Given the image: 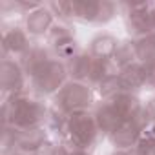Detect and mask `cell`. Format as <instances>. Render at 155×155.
Instances as JSON below:
<instances>
[{"label":"cell","mask_w":155,"mask_h":155,"mask_svg":"<svg viewBox=\"0 0 155 155\" xmlns=\"http://www.w3.org/2000/svg\"><path fill=\"white\" fill-rule=\"evenodd\" d=\"M49 102L29 90L2 101V126L15 130H31L46 124Z\"/></svg>","instance_id":"cell-1"},{"label":"cell","mask_w":155,"mask_h":155,"mask_svg":"<svg viewBox=\"0 0 155 155\" xmlns=\"http://www.w3.org/2000/svg\"><path fill=\"white\" fill-rule=\"evenodd\" d=\"M49 102L66 115H73L79 111H91L97 104V93L86 82L68 81Z\"/></svg>","instance_id":"cell-2"},{"label":"cell","mask_w":155,"mask_h":155,"mask_svg":"<svg viewBox=\"0 0 155 155\" xmlns=\"http://www.w3.org/2000/svg\"><path fill=\"white\" fill-rule=\"evenodd\" d=\"M68 81H69V73H68L66 62L55 57L29 79L28 90L42 99H48V97L53 99Z\"/></svg>","instance_id":"cell-3"},{"label":"cell","mask_w":155,"mask_h":155,"mask_svg":"<svg viewBox=\"0 0 155 155\" xmlns=\"http://www.w3.org/2000/svg\"><path fill=\"white\" fill-rule=\"evenodd\" d=\"M119 15L124 18V28L130 38L137 40L153 33V20H151V8L153 2H117Z\"/></svg>","instance_id":"cell-4"},{"label":"cell","mask_w":155,"mask_h":155,"mask_svg":"<svg viewBox=\"0 0 155 155\" xmlns=\"http://www.w3.org/2000/svg\"><path fill=\"white\" fill-rule=\"evenodd\" d=\"M119 15L111 0H73V22L88 26H106Z\"/></svg>","instance_id":"cell-5"},{"label":"cell","mask_w":155,"mask_h":155,"mask_svg":"<svg viewBox=\"0 0 155 155\" xmlns=\"http://www.w3.org/2000/svg\"><path fill=\"white\" fill-rule=\"evenodd\" d=\"M101 131L91 111H79V113H73L69 115L68 120V140L79 144L86 150H93L95 144L101 139Z\"/></svg>","instance_id":"cell-6"},{"label":"cell","mask_w":155,"mask_h":155,"mask_svg":"<svg viewBox=\"0 0 155 155\" xmlns=\"http://www.w3.org/2000/svg\"><path fill=\"white\" fill-rule=\"evenodd\" d=\"M28 86H29V79L24 73L20 62L13 60V58H2V62H0V91H2V101L28 91Z\"/></svg>","instance_id":"cell-7"},{"label":"cell","mask_w":155,"mask_h":155,"mask_svg":"<svg viewBox=\"0 0 155 155\" xmlns=\"http://www.w3.org/2000/svg\"><path fill=\"white\" fill-rule=\"evenodd\" d=\"M33 44V38L28 35L24 26L2 22V58L18 60Z\"/></svg>","instance_id":"cell-8"},{"label":"cell","mask_w":155,"mask_h":155,"mask_svg":"<svg viewBox=\"0 0 155 155\" xmlns=\"http://www.w3.org/2000/svg\"><path fill=\"white\" fill-rule=\"evenodd\" d=\"M49 140H51V135L46 130V126L31 128V130H17V142H15L13 153L18 151V153H26V155H35Z\"/></svg>","instance_id":"cell-9"},{"label":"cell","mask_w":155,"mask_h":155,"mask_svg":"<svg viewBox=\"0 0 155 155\" xmlns=\"http://www.w3.org/2000/svg\"><path fill=\"white\" fill-rule=\"evenodd\" d=\"M55 22H57V18L46 4L37 8L35 11L24 15V29L28 31V35L31 38H40V37L46 38V35L49 33V29L53 28Z\"/></svg>","instance_id":"cell-10"},{"label":"cell","mask_w":155,"mask_h":155,"mask_svg":"<svg viewBox=\"0 0 155 155\" xmlns=\"http://www.w3.org/2000/svg\"><path fill=\"white\" fill-rule=\"evenodd\" d=\"M51 58H55L53 55V49L48 46V44H40V42H33L31 48L18 58L24 73L28 75V79H31V77L40 69L44 68Z\"/></svg>","instance_id":"cell-11"},{"label":"cell","mask_w":155,"mask_h":155,"mask_svg":"<svg viewBox=\"0 0 155 155\" xmlns=\"http://www.w3.org/2000/svg\"><path fill=\"white\" fill-rule=\"evenodd\" d=\"M93 115H95V120H97V126L102 137H110L124 122L110 101H97L93 108Z\"/></svg>","instance_id":"cell-12"},{"label":"cell","mask_w":155,"mask_h":155,"mask_svg":"<svg viewBox=\"0 0 155 155\" xmlns=\"http://www.w3.org/2000/svg\"><path fill=\"white\" fill-rule=\"evenodd\" d=\"M140 137H142V128L135 120H128V122H122L117 128V131H113L108 139L115 150L131 151Z\"/></svg>","instance_id":"cell-13"},{"label":"cell","mask_w":155,"mask_h":155,"mask_svg":"<svg viewBox=\"0 0 155 155\" xmlns=\"http://www.w3.org/2000/svg\"><path fill=\"white\" fill-rule=\"evenodd\" d=\"M120 38H117L113 33H108V31H101L97 35H93L88 42V53L97 58V60H102V58H113L115 51H117V46H119Z\"/></svg>","instance_id":"cell-14"},{"label":"cell","mask_w":155,"mask_h":155,"mask_svg":"<svg viewBox=\"0 0 155 155\" xmlns=\"http://www.w3.org/2000/svg\"><path fill=\"white\" fill-rule=\"evenodd\" d=\"M110 102L113 104V108L117 110V113L122 117L124 122L135 120V119L140 115L142 108H144V102L140 101V97H139L137 93H128V91H120V93H119L117 97H113Z\"/></svg>","instance_id":"cell-15"},{"label":"cell","mask_w":155,"mask_h":155,"mask_svg":"<svg viewBox=\"0 0 155 155\" xmlns=\"http://www.w3.org/2000/svg\"><path fill=\"white\" fill-rule=\"evenodd\" d=\"M93 64H95V58L88 53V49H81L73 58H69L66 62L68 73H69V81L86 82L88 84L90 75H91V69H93Z\"/></svg>","instance_id":"cell-16"},{"label":"cell","mask_w":155,"mask_h":155,"mask_svg":"<svg viewBox=\"0 0 155 155\" xmlns=\"http://www.w3.org/2000/svg\"><path fill=\"white\" fill-rule=\"evenodd\" d=\"M119 79H120V84H122V91L137 93L139 95V91L144 90V84H146V69H144V64L135 62L131 66L122 68L120 73H119Z\"/></svg>","instance_id":"cell-17"},{"label":"cell","mask_w":155,"mask_h":155,"mask_svg":"<svg viewBox=\"0 0 155 155\" xmlns=\"http://www.w3.org/2000/svg\"><path fill=\"white\" fill-rule=\"evenodd\" d=\"M68 120H69V115H66L64 111H60L58 108H55L49 102L48 115H46V124L44 126L49 131L51 139H55V140L68 139Z\"/></svg>","instance_id":"cell-18"},{"label":"cell","mask_w":155,"mask_h":155,"mask_svg":"<svg viewBox=\"0 0 155 155\" xmlns=\"http://www.w3.org/2000/svg\"><path fill=\"white\" fill-rule=\"evenodd\" d=\"M77 38V31H75V24L73 22H62V20H57L53 24V28L49 29V33L46 35V44L53 49V48H58L69 40H75Z\"/></svg>","instance_id":"cell-19"},{"label":"cell","mask_w":155,"mask_h":155,"mask_svg":"<svg viewBox=\"0 0 155 155\" xmlns=\"http://www.w3.org/2000/svg\"><path fill=\"white\" fill-rule=\"evenodd\" d=\"M119 73H120V68L117 66V62L113 58H102V60H97L95 58V64H93V69H91V75H90L88 84L95 90L102 81L110 79V77H115Z\"/></svg>","instance_id":"cell-20"},{"label":"cell","mask_w":155,"mask_h":155,"mask_svg":"<svg viewBox=\"0 0 155 155\" xmlns=\"http://www.w3.org/2000/svg\"><path fill=\"white\" fill-rule=\"evenodd\" d=\"M113 60L117 62V66L122 69L126 66H131L137 62V49H135V40L133 38H120L117 51L113 55Z\"/></svg>","instance_id":"cell-21"},{"label":"cell","mask_w":155,"mask_h":155,"mask_svg":"<svg viewBox=\"0 0 155 155\" xmlns=\"http://www.w3.org/2000/svg\"><path fill=\"white\" fill-rule=\"evenodd\" d=\"M135 49H137V62L140 64H150L155 60V31L140 37L135 40Z\"/></svg>","instance_id":"cell-22"},{"label":"cell","mask_w":155,"mask_h":155,"mask_svg":"<svg viewBox=\"0 0 155 155\" xmlns=\"http://www.w3.org/2000/svg\"><path fill=\"white\" fill-rule=\"evenodd\" d=\"M120 91H122V84H120L119 75L110 77V79L102 81V82L95 88V93H97V99H99V101H111V99L117 97Z\"/></svg>","instance_id":"cell-23"},{"label":"cell","mask_w":155,"mask_h":155,"mask_svg":"<svg viewBox=\"0 0 155 155\" xmlns=\"http://www.w3.org/2000/svg\"><path fill=\"white\" fill-rule=\"evenodd\" d=\"M46 6L51 9L57 20L73 22V0H53V2H46Z\"/></svg>","instance_id":"cell-24"},{"label":"cell","mask_w":155,"mask_h":155,"mask_svg":"<svg viewBox=\"0 0 155 155\" xmlns=\"http://www.w3.org/2000/svg\"><path fill=\"white\" fill-rule=\"evenodd\" d=\"M82 48L79 46V40H69V42H66V44H62V46H58V48H53V55L57 57V58H60V60H64V62H68L69 58H73L77 53H79Z\"/></svg>","instance_id":"cell-25"},{"label":"cell","mask_w":155,"mask_h":155,"mask_svg":"<svg viewBox=\"0 0 155 155\" xmlns=\"http://www.w3.org/2000/svg\"><path fill=\"white\" fill-rule=\"evenodd\" d=\"M17 142V130L11 126H2V140H0V151L2 155H11Z\"/></svg>","instance_id":"cell-26"},{"label":"cell","mask_w":155,"mask_h":155,"mask_svg":"<svg viewBox=\"0 0 155 155\" xmlns=\"http://www.w3.org/2000/svg\"><path fill=\"white\" fill-rule=\"evenodd\" d=\"M133 155H155V139L142 135L139 139V142L135 144V148L131 150Z\"/></svg>","instance_id":"cell-27"},{"label":"cell","mask_w":155,"mask_h":155,"mask_svg":"<svg viewBox=\"0 0 155 155\" xmlns=\"http://www.w3.org/2000/svg\"><path fill=\"white\" fill-rule=\"evenodd\" d=\"M58 142H60V155H91V150H86L68 139L58 140Z\"/></svg>","instance_id":"cell-28"},{"label":"cell","mask_w":155,"mask_h":155,"mask_svg":"<svg viewBox=\"0 0 155 155\" xmlns=\"http://www.w3.org/2000/svg\"><path fill=\"white\" fill-rule=\"evenodd\" d=\"M146 69V84H144V90L146 91H155V60L146 64L144 66Z\"/></svg>","instance_id":"cell-29"},{"label":"cell","mask_w":155,"mask_h":155,"mask_svg":"<svg viewBox=\"0 0 155 155\" xmlns=\"http://www.w3.org/2000/svg\"><path fill=\"white\" fill-rule=\"evenodd\" d=\"M37 155H60V142L55 140V139H51L42 150L37 151Z\"/></svg>","instance_id":"cell-30"},{"label":"cell","mask_w":155,"mask_h":155,"mask_svg":"<svg viewBox=\"0 0 155 155\" xmlns=\"http://www.w3.org/2000/svg\"><path fill=\"white\" fill-rule=\"evenodd\" d=\"M144 111H146V115L150 117V120L155 122V95L150 97V99L144 102Z\"/></svg>","instance_id":"cell-31"},{"label":"cell","mask_w":155,"mask_h":155,"mask_svg":"<svg viewBox=\"0 0 155 155\" xmlns=\"http://www.w3.org/2000/svg\"><path fill=\"white\" fill-rule=\"evenodd\" d=\"M110 155H133L131 151H124V150H113Z\"/></svg>","instance_id":"cell-32"},{"label":"cell","mask_w":155,"mask_h":155,"mask_svg":"<svg viewBox=\"0 0 155 155\" xmlns=\"http://www.w3.org/2000/svg\"><path fill=\"white\" fill-rule=\"evenodd\" d=\"M151 20H153V29H155V2H153V8H151Z\"/></svg>","instance_id":"cell-33"}]
</instances>
